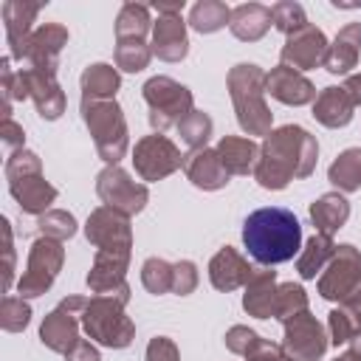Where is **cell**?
<instances>
[{
  "instance_id": "cell-1",
  "label": "cell",
  "mask_w": 361,
  "mask_h": 361,
  "mask_svg": "<svg viewBox=\"0 0 361 361\" xmlns=\"http://www.w3.org/2000/svg\"><path fill=\"white\" fill-rule=\"evenodd\" d=\"M319 161V141L299 124H282L271 130L259 144V161L254 169V180L262 189L279 192L293 178L313 175Z\"/></svg>"
},
{
  "instance_id": "cell-2",
  "label": "cell",
  "mask_w": 361,
  "mask_h": 361,
  "mask_svg": "<svg viewBox=\"0 0 361 361\" xmlns=\"http://www.w3.org/2000/svg\"><path fill=\"white\" fill-rule=\"evenodd\" d=\"M243 243L248 254L265 268L288 262L302 251L299 217L282 206L257 209L243 223Z\"/></svg>"
},
{
  "instance_id": "cell-3",
  "label": "cell",
  "mask_w": 361,
  "mask_h": 361,
  "mask_svg": "<svg viewBox=\"0 0 361 361\" xmlns=\"http://www.w3.org/2000/svg\"><path fill=\"white\" fill-rule=\"evenodd\" d=\"M265 79L268 73L254 65V62H240L228 71L226 76V87L237 113V124L240 130L251 138V135H268L271 133V107L265 104Z\"/></svg>"
},
{
  "instance_id": "cell-4",
  "label": "cell",
  "mask_w": 361,
  "mask_h": 361,
  "mask_svg": "<svg viewBox=\"0 0 361 361\" xmlns=\"http://www.w3.org/2000/svg\"><path fill=\"white\" fill-rule=\"evenodd\" d=\"M82 121L93 135L96 152L107 166H118L130 147V130L124 110L116 99H82Z\"/></svg>"
},
{
  "instance_id": "cell-5",
  "label": "cell",
  "mask_w": 361,
  "mask_h": 361,
  "mask_svg": "<svg viewBox=\"0 0 361 361\" xmlns=\"http://www.w3.org/2000/svg\"><path fill=\"white\" fill-rule=\"evenodd\" d=\"M6 180L8 192L25 214H45L48 206L56 200V189L42 175V161L31 149L11 152L6 161Z\"/></svg>"
},
{
  "instance_id": "cell-6",
  "label": "cell",
  "mask_w": 361,
  "mask_h": 361,
  "mask_svg": "<svg viewBox=\"0 0 361 361\" xmlns=\"http://www.w3.org/2000/svg\"><path fill=\"white\" fill-rule=\"evenodd\" d=\"M124 299L118 296H90L82 307V327L85 333L110 350H124L135 338V324L124 313Z\"/></svg>"
},
{
  "instance_id": "cell-7",
  "label": "cell",
  "mask_w": 361,
  "mask_h": 361,
  "mask_svg": "<svg viewBox=\"0 0 361 361\" xmlns=\"http://www.w3.org/2000/svg\"><path fill=\"white\" fill-rule=\"evenodd\" d=\"M144 102L149 107V127L155 133H164L169 127H178L195 107V96L186 85L175 82L172 76H152L141 87Z\"/></svg>"
},
{
  "instance_id": "cell-8",
  "label": "cell",
  "mask_w": 361,
  "mask_h": 361,
  "mask_svg": "<svg viewBox=\"0 0 361 361\" xmlns=\"http://www.w3.org/2000/svg\"><path fill=\"white\" fill-rule=\"evenodd\" d=\"M65 262V248L59 240L51 237H37L28 248V265L23 271V276L17 279V293L23 299H34L42 296L59 276Z\"/></svg>"
},
{
  "instance_id": "cell-9",
  "label": "cell",
  "mask_w": 361,
  "mask_h": 361,
  "mask_svg": "<svg viewBox=\"0 0 361 361\" xmlns=\"http://www.w3.org/2000/svg\"><path fill=\"white\" fill-rule=\"evenodd\" d=\"M358 290H361V251L350 243L336 245L333 259L319 274V296L341 305Z\"/></svg>"
},
{
  "instance_id": "cell-10",
  "label": "cell",
  "mask_w": 361,
  "mask_h": 361,
  "mask_svg": "<svg viewBox=\"0 0 361 361\" xmlns=\"http://www.w3.org/2000/svg\"><path fill=\"white\" fill-rule=\"evenodd\" d=\"M96 195L107 209H113L124 217H133V214L144 212V206L149 200L147 186L133 180V175L121 166H104L96 175Z\"/></svg>"
},
{
  "instance_id": "cell-11",
  "label": "cell",
  "mask_w": 361,
  "mask_h": 361,
  "mask_svg": "<svg viewBox=\"0 0 361 361\" xmlns=\"http://www.w3.org/2000/svg\"><path fill=\"white\" fill-rule=\"evenodd\" d=\"M85 296H68L62 299L39 324V341L59 355H68L82 338H79V322H82V307Z\"/></svg>"
},
{
  "instance_id": "cell-12",
  "label": "cell",
  "mask_w": 361,
  "mask_h": 361,
  "mask_svg": "<svg viewBox=\"0 0 361 361\" xmlns=\"http://www.w3.org/2000/svg\"><path fill=\"white\" fill-rule=\"evenodd\" d=\"M180 149L175 147V141H169L164 133H152L135 141L133 149V164L135 172L141 175V180H164L172 172H178L183 166Z\"/></svg>"
},
{
  "instance_id": "cell-13",
  "label": "cell",
  "mask_w": 361,
  "mask_h": 361,
  "mask_svg": "<svg viewBox=\"0 0 361 361\" xmlns=\"http://www.w3.org/2000/svg\"><path fill=\"white\" fill-rule=\"evenodd\" d=\"M358 104H361V73H353L344 79V85H330L319 90L313 102V118L330 130H338L353 121Z\"/></svg>"
},
{
  "instance_id": "cell-14",
  "label": "cell",
  "mask_w": 361,
  "mask_h": 361,
  "mask_svg": "<svg viewBox=\"0 0 361 361\" xmlns=\"http://www.w3.org/2000/svg\"><path fill=\"white\" fill-rule=\"evenodd\" d=\"M282 327H285L282 347L293 361H322V355L330 347V336L310 310L290 316L288 322H282Z\"/></svg>"
},
{
  "instance_id": "cell-15",
  "label": "cell",
  "mask_w": 361,
  "mask_h": 361,
  "mask_svg": "<svg viewBox=\"0 0 361 361\" xmlns=\"http://www.w3.org/2000/svg\"><path fill=\"white\" fill-rule=\"evenodd\" d=\"M158 11V20L152 23V56L164 59V62H180L189 54V37H186V23L180 17L183 0L175 6L166 3H155L152 6Z\"/></svg>"
},
{
  "instance_id": "cell-16",
  "label": "cell",
  "mask_w": 361,
  "mask_h": 361,
  "mask_svg": "<svg viewBox=\"0 0 361 361\" xmlns=\"http://www.w3.org/2000/svg\"><path fill=\"white\" fill-rule=\"evenodd\" d=\"M85 237L96 251H110V254H133V228H130V217L99 206L90 212L87 223H85Z\"/></svg>"
},
{
  "instance_id": "cell-17",
  "label": "cell",
  "mask_w": 361,
  "mask_h": 361,
  "mask_svg": "<svg viewBox=\"0 0 361 361\" xmlns=\"http://www.w3.org/2000/svg\"><path fill=\"white\" fill-rule=\"evenodd\" d=\"M127 268H130V257H127V254L96 251L93 265H90V271H87V288H90L96 296H118V299L130 302Z\"/></svg>"
},
{
  "instance_id": "cell-18",
  "label": "cell",
  "mask_w": 361,
  "mask_h": 361,
  "mask_svg": "<svg viewBox=\"0 0 361 361\" xmlns=\"http://www.w3.org/2000/svg\"><path fill=\"white\" fill-rule=\"evenodd\" d=\"M324 54H327V37L322 28L316 25H305L302 31L285 37V45L279 51V65H288L293 71H313L324 62Z\"/></svg>"
},
{
  "instance_id": "cell-19",
  "label": "cell",
  "mask_w": 361,
  "mask_h": 361,
  "mask_svg": "<svg viewBox=\"0 0 361 361\" xmlns=\"http://www.w3.org/2000/svg\"><path fill=\"white\" fill-rule=\"evenodd\" d=\"M68 45V28L59 23H42L34 28L28 45H25V62L28 68L56 73L59 68V54Z\"/></svg>"
},
{
  "instance_id": "cell-20",
  "label": "cell",
  "mask_w": 361,
  "mask_h": 361,
  "mask_svg": "<svg viewBox=\"0 0 361 361\" xmlns=\"http://www.w3.org/2000/svg\"><path fill=\"white\" fill-rule=\"evenodd\" d=\"M42 3H25V0H6L3 3V23H6V42L11 59H25V45L34 34V20L39 14Z\"/></svg>"
},
{
  "instance_id": "cell-21",
  "label": "cell",
  "mask_w": 361,
  "mask_h": 361,
  "mask_svg": "<svg viewBox=\"0 0 361 361\" xmlns=\"http://www.w3.org/2000/svg\"><path fill=\"white\" fill-rule=\"evenodd\" d=\"M265 93H271L276 102L290 104V107H302V104L316 102V85L305 73H299L288 65L271 68V73L265 79Z\"/></svg>"
},
{
  "instance_id": "cell-22",
  "label": "cell",
  "mask_w": 361,
  "mask_h": 361,
  "mask_svg": "<svg viewBox=\"0 0 361 361\" xmlns=\"http://www.w3.org/2000/svg\"><path fill=\"white\" fill-rule=\"evenodd\" d=\"M183 172L186 178L192 180V186L203 189V192H217L223 186H228V169L223 166L217 149H192L186 158H183Z\"/></svg>"
},
{
  "instance_id": "cell-23",
  "label": "cell",
  "mask_w": 361,
  "mask_h": 361,
  "mask_svg": "<svg viewBox=\"0 0 361 361\" xmlns=\"http://www.w3.org/2000/svg\"><path fill=\"white\" fill-rule=\"evenodd\" d=\"M251 274H254V268L248 265V259L237 248H231V245L220 248L209 259V282L217 290H223V293L237 290V288H245V282L251 279Z\"/></svg>"
},
{
  "instance_id": "cell-24",
  "label": "cell",
  "mask_w": 361,
  "mask_h": 361,
  "mask_svg": "<svg viewBox=\"0 0 361 361\" xmlns=\"http://www.w3.org/2000/svg\"><path fill=\"white\" fill-rule=\"evenodd\" d=\"M28 79V96L34 99L37 113L45 121H56L65 113V93L56 82V73H45L37 68H23Z\"/></svg>"
},
{
  "instance_id": "cell-25",
  "label": "cell",
  "mask_w": 361,
  "mask_h": 361,
  "mask_svg": "<svg viewBox=\"0 0 361 361\" xmlns=\"http://www.w3.org/2000/svg\"><path fill=\"white\" fill-rule=\"evenodd\" d=\"M358 56H361V23H347L327 45L322 68L333 76H347L358 65Z\"/></svg>"
},
{
  "instance_id": "cell-26",
  "label": "cell",
  "mask_w": 361,
  "mask_h": 361,
  "mask_svg": "<svg viewBox=\"0 0 361 361\" xmlns=\"http://www.w3.org/2000/svg\"><path fill=\"white\" fill-rule=\"evenodd\" d=\"M276 271L271 268H259L251 274V279L245 282V293H243V310L254 319H271L276 313Z\"/></svg>"
},
{
  "instance_id": "cell-27",
  "label": "cell",
  "mask_w": 361,
  "mask_h": 361,
  "mask_svg": "<svg viewBox=\"0 0 361 361\" xmlns=\"http://www.w3.org/2000/svg\"><path fill=\"white\" fill-rule=\"evenodd\" d=\"M274 25V17H271V8L262 6V3H240L231 8V20H228V28L237 39L243 42H257L268 34V28Z\"/></svg>"
},
{
  "instance_id": "cell-28",
  "label": "cell",
  "mask_w": 361,
  "mask_h": 361,
  "mask_svg": "<svg viewBox=\"0 0 361 361\" xmlns=\"http://www.w3.org/2000/svg\"><path fill=\"white\" fill-rule=\"evenodd\" d=\"M214 149H217L223 166L228 169V175H248L257 169L259 144L248 135H223Z\"/></svg>"
},
{
  "instance_id": "cell-29",
  "label": "cell",
  "mask_w": 361,
  "mask_h": 361,
  "mask_svg": "<svg viewBox=\"0 0 361 361\" xmlns=\"http://www.w3.org/2000/svg\"><path fill=\"white\" fill-rule=\"evenodd\" d=\"M350 217V203L341 192H327L310 203V220L319 234H336Z\"/></svg>"
},
{
  "instance_id": "cell-30",
  "label": "cell",
  "mask_w": 361,
  "mask_h": 361,
  "mask_svg": "<svg viewBox=\"0 0 361 361\" xmlns=\"http://www.w3.org/2000/svg\"><path fill=\"white\" fill-rule=\"evenodd\" d=\"M79 85H82V99H116L121 87V76L118 68L107 62H93L82 71Z\"/></svg>"
},
{
  "instance_id": "cell-31",
  "label": "cell",
  "mask_w": 361,
  "mask_h": 361,
  "mask_svg": "<svg viewBox=\"0 0 361 361\" xmlns=\"http://www.w3.org/2000/svg\"><path fill=\"white\" fill-rule=\"evenodd\" d=\"M333 254H336L333 237L316 231V234L302 245V251H299V257H296V271H299V276H302V279H316V274H322V271L327 268V262L333 259Z\"/></svg>"
},
{
  "instance_id": "cell-32",
  "label": "cell",
  "mask_w": 361,
  "mask_h": 361,
  "mask_svg": "<svg viewBox=\"0 0 361 361\" xmlns=\"http://www.w3.org/2000/svg\"><path fill=\"white\" fill-rule=\"evenodd\" d=\"M327 180L338 192H358L361 189V147H350L338 152L327 169Z\"/></svg>"
},
{
  "instance_id": "cell-33",
  "label": "cell",
  "mask_w": 361,
  "mask_h": 361,
  "mask_svg": "<svg viewBox=\"0 0 361 361\" xmlns=\"http://www.w3.org/2000/svg\"><path fill=\"white\" fill-rule=\"evenodd\" d=\"M152 23L155 20H149L147 6L124 3L116 17V39H147V34H152Z\"/></svg>"
},
{
  "instance_id": "cell-34",
  "label": "cell",
  "mask_w": 361,
  "mask_h": 361,
  "mask_svg": "<svg viewBox=\"0 0 361 361\" xmlns=\"http://www.w3.org/2000/svg\"><path fill=\"white\" fill-rule=\"evenodd\" d=\"M228 20H231V8L220 0H200L189 11V25L197 34H214L223 25H228Z\"/></svg>"
},
{
  "instance_id": "cell-35",
  "label": "cell",
  "mask_w": 361,
  "mask_h": 361,
  "mask_svg": "<svg viewBox=\"0 0 361 361\" xmlns=\"http://www.w3.org/2000/svg\"><path fill=\"white\" fill-rule=\"evenodd\" d=\"M152 45L147 39H116V68L124 73H138L149 65Z\"/></svg>"
},
{
  "instance_id": "cell-36",
  "label": "cell",
  "mask_w": 361,
  "mask_h": 361,
  "mask_svg": "<svg viewBox=\"0 0 361 361\" xmlns=\"http://www.w3.org/2000/svg\"><path fill=\"white\" fill-rule=\"evenodd\" d=\"M212 116L203 110H192L180 124H178V135L189 149H203L212 138Z\"/></svg>"
},
{
  "instance_id": "cell-37",
  "label": "cell",
  "mask_w": 361,
  "mask_h": 361,
  "mask_svg": "<svg viewBox=\"0 0 361 361\" xmlns=\"http://www.w3.org/2000/svg\"><path fill=\"white\" fill-rule=\"evenodd\" d=\"M37 228H39V237H51V240H71L76 234V217L65 209H48L45 214L37 217Z\"/></svg>"
},
{
  "instance_id": "cell-38",
  "label": "cell",
  "mask_w": 361,
  "mask_h": 361,
  "mask_svg": "<svg viewBox=\"0 0 361 361\" xmlns=\"http://www.w3.org/2000/svg\"><path fill=\"white\" fill-rule=\"evenodd\" d=\"M271 17H274V28L282 31L285 37H290V34H296V31H302L307 25V14H305L302 3H296V0L274 3L271 6Z\"/></svg>"
},
{
  "instance_id": "cell-39",
  "label": "cell",
  "mask_w": 361,
  "mask_h": 361,
  "mask_svg": "<svg viewBox=\"0 0 361 361\" xmlns=\"http://www.w3.org/2000/svg\"><path fill=\"white\" fill-rule=\"evenodd\" d=\"M141 285L149 293H155V296L169 293L172 290V262H166L161 257L144 259V265H141Z\"/></svg>"
},
{
  "instance_id": "cell-40",
  "label": "cell",
  "mask_w": 361,
  "mask_h": 361,
  "mask_svg": "<svg viewBox=\"0 0 361 361\" xmlns=\"http://www.w3.org/2000/svg\"><path fill=\"white\" fill-rule=\"evenodd\" d=\"M302 310H307V293H305V288L296 285V282H282L279 290H276V313H274V319L288 322L290 316H296Z\"/></svg>"
},
{
  "instance_id": "cell-41",
  "label": "cell",
  "mask_w": 361,
  "mask_h": 361,
  "mask_svg": "<svg viewBox=\"0 0 361 361\" xmlns=\"http://www.w3.org/2000/svg\"><path fill=\"white\" fill-rule=\"evenodd\" d=\"M31 322V305L23 296H6L0 305V327L6 333H20Z\"/></svg>"
},
{
  "instance_id": "cell-42",
  "label": "cell",
  "mask_w": 361,
  "mask_h": 361,
  "mask_svg": "<svg viewBox=\"0 0 361 361\" xmlns=\"http://www.w3.org/2000/svg\"><path fill=\"white\" fill-rule=\"evenodd\" d=\"M197 265L192 259H180V262H172V293L178 296H189L195 293L197 288Z\"/></svg>"
},
{
  "instance_id": "cell-43",
  "label": "cell",
  "mask_w": 361,
  "mask_h": 361,
  "mask_svg": "<svg viewBox=\"0 0 361 361\" xmlns=\"http://www.w3.org/2000/svg\"><path fill=\"white\" fill-rule=\"evenodd\" d=\"M259 341V333H254L251 327H245V324H234V327H228L226 330V350L228 353H234V355H248V350L254 347Z\"/></svg>"
},
{
  "instance_id": "cell-44",
  "label": "cell",
  "mask_w": 361,
  "mask_h": 361,
  "mask_svg": "<svg viewBox=\"0 0 361 361\" xmlns=\"http://www.w3.org/2000/svg\"><path fill=\"white\" fill-rule=\"evenodd\" d=\"M327 330H330V344H347L350 338H353V324H350V319H347V313L341 310V307H333L330 310V316H327Z\"/></svg>"
},
{
  "instance_id": "cell-45",
  "label": "cell",
  "mask_w": 361,
  "mask_h": 361,
  "mask_svg": "<svg viewBox=\"0 0 361 361\" xmlns=\"http://www.w3.org/2000/svg\"><path fill=\"white\" fill-rule=\"evenodd\" d=\"M245 361H293V358L285 353L282 344H274V341H268V338L259 336V341L248 350Z\"/></svg>"
},
{
  "instance_id": "cell-46",
  "label": "cell",
  "mask_w": 361,
  "mask_h": 361,
  "mask_svg": "<svg viewBox=\"0 0 361 361\" xmlns=\"http://www.w3.org/2000/svg\"><path fill=\"white\" fill-rule=\"evenodd\" d=\"M144 361H180L178 344L172 338H166V336H155L147 344V358Z\"/></svg>"
},
{
  "instance_id": "cell-47",
  "label": "cell",
  "mask_w": 361,
  "mask_h": 361,
  "mask_svg": "<svg viewBox=\"0 0 361 361\" xmlns=\"http://www.w3.org/2000/svg\"><path fill=\"white\" fill-rule=\"evenodd\" d=\"M0 138H3V147L11 149V152L25 149V147H23V144H25V130H23L14 118H3V121H0Z\"/></svg>"
},
{
  "instance_id": "cell-48",
  "label": "cell",
  "mask_w": 361,
  "mask_h": 361,
  "mask_svg": "<svg viewBox=\"0 0 361 361\" xmlns=\"http://www.w3.org/2000/svg\"><path fill=\"white\" fill-rule=\"evenodd\" d=\"M3 226V254H6V271H3V285L6 290L11 288V279H14V240H11V223L3 217L0 220Z\"/></svg>"
},
{
  "instance_id": "cell-49",
  "label": "cell",
  "mask_w": 361,
  "mask_h": 361,
  "mask_svg": "<svg viewBox=\"0 0 361 361\" xmlns=\"http://www.w3.org/2000/svg\"><path fill=\"white\" fill-rule=\"evenodd\" d=\"M65 361H102V355H99V350H96V344H90V341H79L68 355H65Z\"/></svg>"
},
{
  "instance_id": "cell-50",
  "label": "cell",
  "mask_w": 361,
  "mask_h": 361,
  "mask_svg": "<svg viewBox=\"0 0 361 361\" xmlns=\"http://www.w3.org/2000/svg\"><path fill=\"white\" fill-rule=\"evenodd\" d=\"M338 307H341V310L347 313V319H350V324H353V330L358 333V330H361V290H358L355 296H350L347 302H341ZM355 333H353V336H355Z\"/></svg>"
},
{
  "instance_id": "cell-51",
  "label": "cell",
  "mask_w": 361,
  "mask_h": 361,
  "mask_svg": "<svg viewBox=\"0 0 361 361\" xmlns=\"http://www.w3.org/2000/svg\"><path fill=\"white\" fill-rule=\"evenodd\" d=\"M11 96H14L17 102L31 99V96H28V79H25V71H17V73H14V87H11Z\"/></svg>"
},
{
  "instance_id": "cell-52",
  "label": "cell",
  "mask_w": 361,
  "mask_h": 361,
  "mask_svg": "<svg viewBox=\"0 0 361 361\" xmlns=\"http://www.w3.org/2000/svg\"><path fill=\"white\" fill-rule=\"evenodd\" d=\"M347 355H350L353 361H361V330L347 341Z\"/></svg>"
},
{
  "instance_id": "cell-53",
  "label": "cell",
  "mask_w": 361,
  "mask_h": 361,
  "mask_svg": "<svg viewBox=\"0 0 361 361\" xmlns=\"http://www.w3.org/2000/svg\"><path fill=\"white\" fill-rule=\"evenodd\" d=\"M333 361H353L350 355H338V358H333Z\"/></svg>"
}]
</instances>
